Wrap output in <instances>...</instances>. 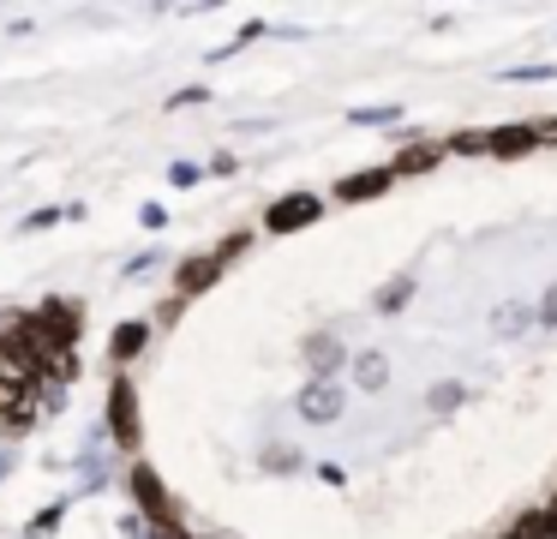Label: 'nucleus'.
<instances>
[{"label":"nucleus","instance_id":"12","mask_svg":"<svg viewBox=\"0 0 557 539\" xmlns=\"http://www.w3.org/2000/svg\"><path fill=\"white\" fill-rule=\"evenodd\" d=\"M360 378H366V383H384V359L366 354V359H360Z\"/></svg>","mask_w":557,"mask_h":539},{"label":"nucleus","instance_id":"9","mask_svg":"<svg viewBox=\"0 0 557 539\" xmlns=\"http://www.w3.org/2000/svg\"><path fill=\"white\" fill-rule=\"evenodd\" d=\"M336 407H342V395L330 390V383H318V390H306V414H312V419H330Z\"/></svg>","mask_w":557,"mask_h":539},{"label":"nucleus","instance_id":"11","mask_svg":"<svg viewBox=\"0 0 557 539\" xmlns=\"http://www.w3.org/2000/svg\"><path fill=\"white\" fill-rule=\"evenodd\" d=\"M138 347H145V323H121V335H114V359H133Z\"/></svg>","mask_w":557,"mask_h":539},{"label":"nucleus","instance_id":"13","mask_svg":"<svg viewBox=\"0 0 557 539\" xmlns=\"http://www.w3.org/2000/svg\"><path fill=\"white\" fill-rule=\"evenodd\" d=\"M545 318H557V294H545Z\"/></svg>","mask_w":557,"mask_h":539},{"label":"nucleus","instance_id":"6","mask_svg":"<svg viewBox=\"0 0 557 539\" xmlns=\"http://www.w3.org/2000/svg\"><path fill=\"white\" fill-rule=\"evenodd\" d=\"M312 216H318V198H282L276 210H270V228H276V234H288V228L312 222Z\"/></svg>","mask_w":557,"mask_h":539},{"label":"nucleus","instance_id":"3","mask_svg":"<svg viewBox=\"0 0 557 539\" xmlns=\"http://www.w3.org/2000/svg\"><path fill=\"white\" fill-rule=\"evenodd\" d=\"M109 419H114V438L133 450L138 443V407H133V378H121L114 383V395H109Z\"/></svg>","mask_w":557,"mask_h":539},{"label":"nucleus","instance_id":"4","mask_svg":"<svg viewBox=\"0 0 557 539\" xmlns=\"http://www.w3.org/2000/svg\"><path fill=\"white\" fill-rule=\"evenodd\" d=\"M533 144H540V132H533V126H504V132H485V150H492V156H528Z\"/></svg>","mask_w":557,"mask_h":539},{"label":"nucleus","instance_id":"14","mask_svg":"<svg viewBox=\"0 0 557 539\" xmlns=\"http://www.w3.org/2000/svg\"><path fill=\"white\" fill-rule=\"evenodd\" d=\"M545 132H557V126H545Z\"/></svg>","mask_w":557,"mask_h":539},{"label":"nucleus","instance_id":"1","mask_svg":"<svg viewBox=\"0 0 557 539\" xmlns=\"http://www.w3.org/2000/svg\"><path fill=\"white\" fill-rule=\"evenodd\" d=\"M0 359L13 371H49V347H42V335H37V318H7L0 323Z\"/></svg>","mask_w":557,"mask_h":539},{"label":"nucleus","instance_id":"5","mask_svg":"<svg viewBox=\"0 0 557 539\" xmlns=\"http://www.w3.org/2000/svg\"><path fill=\"white\" fill-rule=\"evenodd\" d=\"M216 270H222L216 252H210V258H186L181 264V294H205V287L216 282Z\"/></svg>","mask_w":557,"mask_h":539},{"label":"nucleus","instance_id":"8","mask_svg":"<svg viewBox=\"0 0 557 539\" xmlns=\"http://www.w3.org/2000/svg\"><path fill=\"white\" fill-rule=\"evenodd\" d=\"M389 186V168H372V174H348L336 186V198H377V192Z\"/></svg>","mask_w":557,"mask_h":539},{"label":"nucleus","instance_id":"2","mask_svg":"<svg viewBox=\"0 0 557 539\" xmlns=\"http://www.w3.org/2000/svg\"><path fill=\"white\" fill-rule=\"evenodd\" d=\"M37 335H42V347H73L78 342V311L73 306H61V299H54V306H42L37 311Z\"/></svg>","mask_w":557,"mask_h":539},{"label":"nucleus","instance_id":"7","mask_svg":"<svg viewBox=\"0 0 557 539\" xmlns=\"http://www.w3.org/2000/svg\"><path fill=\"white\" fill-rule=\"evenodd\" d=\"M133 491H138V503H145L150 515H157V522H169V498H162V486H157V474H150V467H133Z\"/></svg>","mask_w":557,"mask_h":539},{"label":"nucleus","instance_id":"10","mask_svg":"<svg viewBox=\"0 0 557 539\" xmlns=\"http://www.w3.org/2000/svg\"><path fill=\"white\" fill-rule=\"evenodd\" d=\"M432 144H413V150H401L396 156V168H389V174H420V168H432Z\"/></svg>","mask_w":557,"mask_h":539}]
</instances>
